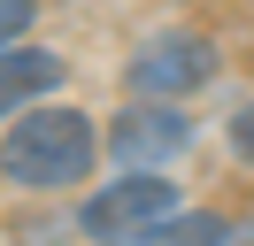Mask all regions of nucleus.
Listing matches in <instances>:
<instances>
[{
  "mask_svg": "<svg viewBox=\"0 0 254 246\" xmlns=\"http://www.w3.org/2000/svg\"><path fill=\"white\" fill-rule=\"evenodd\" d=\"M100 146H108V138L93 131V116L31 100L23 116H8V138H0V177L23 184V192H69V184L93 177Z\"/></svg>",
  "mask_w": 254,
  "mask_h": 246,
  "instance_id": "1",
  "label": "nucleus"
},
{
  "mask_svg": "<svg viewBox=\"0 0 254 246\" xmlns=\"http://www.w3.org/2000/svg\"><path fill=\"white\" fill-rule=\"evenodd\" d=\"M170 208H177V184L162 177V169H131V177L100 184V192L77 208V231H85L93 246H131L139 231H154Z\"/></svg>",
  "mask_w": 254,
  "mask_h": 246,
  "instance_id": "2",
  "label": "nucleus"
},
{
  "mask_svg": "<svg viewBox=\"0 0 254 246\" xmlns=\"http://www.w3.org/2000/svg\"><path fill=\"white\" fill-rule=\"evenodd\" d=\"M131 92H146V100H177V92H200L208 77H216V39H200V31H154V39L131 54Z\"/></svg>",
  "mask_w": 254,
  "mask_h": 246,
  "instance_id": "3",
  "label": "nucleus"
},
{
  "mask_svg": "<svg viewBox=\"0 0 254 246\" xmlns=\"http://www.w3.org/2000/svg\"><path fill=\"white\" fill-rule=\"evenodd\" d=\"M185 146H192V123L177 116L170 100H146V92L116 116V131H108V154L124 169H170Z\"/></svg>",
  "mask_w": 254,
  "mask_h": 246,
  "instance_id": "4",
  "label": "nucleus"
},
{
  "mask_svg": "<svg viewBox=\"0 0 254 246\" xmlns=\"http://www.w3.org/2000/svg\"><path fill=\"white\" fill-rule=\"evenodd\" d=\"M54 85H62V54L54 46H0V116H23Z\"/></svg>",
  "mask_w": 254,
  "mask_h": 246,
  "instance_id": "5",
  "label": "nucleus"
},
{
  "mask_svg": "<svg viewBox=\"0 0 254 246\" xmlns=\"http://www.w3.org/2000/svg\"><path fill=\"white\" fill-rule=\"evenodd\" d=\"M231 239H239V231L223 223L216 208H170L154 231H139L131 246H231Z\"/></svg>",
  "mask_w": 254,
  "mask_h": 246,
  "instance_id": "6",
  "label": "nucleus"
},
{
  "mask_svg": "<svg viewBox=\"0 0 254 246\" xmlns=\"http://www.w3.org/2000/svg\"><path fill=\"white\" fill-rule=\"evenodd\" d=\"M31 15H39V0H0V46H16L31 31Z\"/></svg>",
  "mask_w": 254,
  "mask_h": 246,
  "instance_id": "7",
  "label": "nucleus"
},
{
  "mask_svg": "<svg viewBox=\"0 0 254 246\" xmlns=\"http://www.w3.org/2000/svg\"><path fill=\"white\" fill-rule=\"evenodd\" d=\"M231 146H239V162H254V100L231 116Z\"/></svg>",
  "mask_w": 254,
  "mask_h": 246,
  "instance_id": "8",
  "label": "nucleus"
},
{
  "mask_svg": "<svg viewBox=\"0 0 254 246\" xmlns=\"http://www.w3.org/2000/svg\"><path fill=\"white\" fill-rule=\"evenodd\" d=\"M231 246H254V231H239V239H231Z\"/></svg>",
  "mask_w": 254,
  "mask_h": 246,
  "instance_id": "9",
  "label": "nucleus"
}]
</instances>
